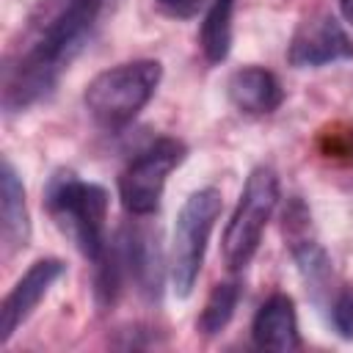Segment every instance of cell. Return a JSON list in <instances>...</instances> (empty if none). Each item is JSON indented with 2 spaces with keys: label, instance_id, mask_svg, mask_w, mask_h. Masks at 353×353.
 Returning a JSON list of instances; mask_svg holds the SVG:
<instances>
[{
  "label": "cell",
  "instance_id": "12",
  "mask_svg": "<svg viewBox=\"0 0 353 353\" xmlns=\"http://www.w3.org/2000/svg\"><path fill=\"white\" fill-rule=\"evenodd\" d=\"M229 102L245 116H268L284 102L279 77L265 66H243L226 83Z\"/></svg>",
  "mask_w": 353,
  "mask_h": 353
},
{
  "label": "cell",
  "instance_id": "14",
  "mask_svg": "<svg viewBox=\"0 0 353 353\" xmlns=\"http://www.w3.org/2000/svg\"><path fill=\"white\" fill-rule=\"evenodd\" d=\"M237 303H240V284L237 281H221V284H215L210 290L201 312H199V320H196L199 334L218 336L232 323Z\"/></svg>",
  "mask_w": 353,
  "mask_h": 353
},
{
  "label": "cell",
  "instance_id": "6",
  "mask_svg": "<svg viewBox=\"0 0 353 353\" xmlns=\"http://www.w3.org/2000/svg\"><path fill=\"white\" fill-rule=\"evenodd\" d=\"M188 146L179 138H157L149 143L119 176V199L135 218H149L160 210L165 182L174 168L182 165Z\"/></svg>",
  "mask_w": 353,
  "mask_h": 353
},
{
  "label": "cell",
  "instance_id": "2",
  "mask_svg": "<svg viewBox=\"0 0 353 353\" xmlns=\"http://www.w3.org/2000/svg\"><path fill=\"white\" fill-rule=\"evenodd\" d=\"M47 212L52 221L72 237V243L80 248V254L91 262H97L105 248V221H108V204L110 196L97 182H83L72 171H58L47 182L44 193Z\"/></svg>",
  "mask_w": 353,
  "mask_h": 353
},
{
  "label": "cell",
  "instance_id": "5",
  "mask_svg": "<svg viewBox=\"0 0 353 353\" xmlns=\"http://www.w3.org/2000/svg\"><path fill=\"white\" fill-rule=\"evenodd\" d=\"M279 204V176L270 165H256L243 185L237 207L223 229L221 254L229 270H245L254 259L262 232Z\"/></svg>",
  "mask_w": 353,
  "mask_h": 353
},
{
  "label": "cell",
  "instance_id": "1",
  "mask_svg": "<svg viewBox=\"0 0 353 353\" xmlns=\"http://www.w3.org/2000/svg\"><path fill=\"white\" fill-rule=\"evenodd\" d=\"M102 0H41L3 72V108L22 113L47 99L77 58L99 17Z\"/></svg>",
  "mask_w": 353,
  "mask_h": 353
},
{
  "label": "cell",
  "instance_id": "9",
  "mask_svg": "<svg viewBox=\"0 0 353 353\" xmlns=\"http://www.w3.org/2000/svg\"><path fill=\"white\" fill-rule=\"evenodd\" d=\"M63 273H66V265L61 259L44 256V259H36L19 276V281L11 287V292L0 303V345H8L14 331H19V325L33 314V309L41 303V298Z\"/></svg>",
  "mask_w": 353,
  "mask_h": 353
},
{
  "label": "cell",
  "instance_id": "10",
  "mask_svg": "<svg viewBox=\"0 0 353 353\" xmlns=\"http://www.w3.org/2000/svg\"><path fill=\"white\" fill-rule=\"evenodd\" d=\"M33 234L30 226V212H28V201H25V185L17 174V168L11 165L8 157H3V168H0V248H3V259L17 256L19 251L28 248Z\"/></svg>",
  "mask_w": 353,
  "mask_h": 353
},
{
  "label": "cell",
  "instance_id": "13",
  "mask_svg": "<svg viewBox=\"0 0 353 353\" xmlns=\"http://www.w3.org/2000/svg\"><path fill=\"white\" fill-rule=\"evenodd\" d=\"M237 0H212L204 11L201 28H199V50L207 63L226 61L232 50V19H234Z\"/></svg>",
  "mask_w": 353,
  "mask_h": 353
},
{
  "label": "cell",
  "instance_id": "15",
  "mask_svg": "<svg viewBox=\"0 0 353 353\" xmlns=\"http://www.w3.org/2000/svg\"><path fill=\"white\" fill-rule=\"evenodd\" d=\"M331 325L342 339H353V287H342L331 301Z\"/></svg>",
  "mask_w": 353,
  "mask_h": 353
},
{
  "label": "cell",
  "instance_id": "7",
  "mask_svg": "<svg viewBox=\"0 0 353 353\" xmlns=\"http://www.w3.org/2000/svg\"><path fill=\"white\" fill-rule=\"evenodd\" d=\"M347 58H353V41L339 25V19L328 11L306 17L287 44V61L295 69L328 66Z\"/></svg>",
  "mask_w": 353,
  "mask_h": 353
},
{
  "label": "cell",
  "instance_id": "4",
  "mask_svg": "<svg viewBox=\"0 0 353 353\" xmlns=\"http://www.w3.org/2000/svg\"><path fill=\"white\" fill-rule=\"evenodd\" d=\"M221 207H223V199L218 188H199L182 201L176 212L171 259H168V276L176 298H190L199 281L207 243L221 215Z\"/></svg>",
  "mask_w": 353,
  "mask_h": 353
},
{
  "label": "cell",
  "instance_id": "8",
  "mask_svg": "<svg viewBox=\"0 0 353 353\" xmlns=\"http://www.w3.org/2000/svg\"><path fill=\"white\" fill-rule=\"evenodd\" d=\"M116 243L124 256L127 279L135 284L138 295H143L146 301H160L163 281H165L160 232L146 223H127L119 229Z\"/></svg>",
  "mask_w": 353,
  "mask_h": 353
},
{
  "label": "cell",
  "instance_id": "11",
  "mask_svg": "<svg viewBox=\"0 0 353 353\" xmlns=\"http://www.w3.org/2000/svg\"><path fill=\"white\" fill-rule=\"evenodd\" d=\"M251 339L256 347L265 350H295L301 347V334H298V312L295 301L284 292H273L254 314L251 323Z\"/></svg>",
  "mask_w": 353,
  "mask_h": 353
},
{
  "label": "cell",
  "instance_id": "17",
  "mask_svg": "<svg viewBox=\"0 0 353 353\" xmlns=\"http://www.w3.org/2000/svg\"><path fill=\"white\" fill-rule=\"evenodd\" d=\"M336 3H339V11H342L345 22H350V25H353V0H336Z\"/></svg>",
  "mask_w": 353,
  "mask_h": 353
},
{
  "label": "cell",
  "instance_id": "16",
  "mask_svg": "<svg viewBox=\"0 0 353 353\" xmlns=\"http://www.w3.org/2000/svg\"><path fill=\"white\" fill-rule=\"evenodd\" d=\"M212 0H154V8L168 19H190Z\"/></svg>",
  "mask_w": 353,
  "mask_h": 353
},
{
  "label": "cell",
  "instance_id": "3",
  "mask_svg": "<svg viewBox=\"0 0 353 353\" xmlns=\"http://www.w3.org/2000/svg\"><path fill=\"white\" fill-rule=\"evenodd\" d=\"M163 66L154 58H138L99 72L83 91L85 110L108 130L127 127L154 97Z\"/></svg>",
  "mask_w": 353,
  "mask_h": 353
}]
</instances>
